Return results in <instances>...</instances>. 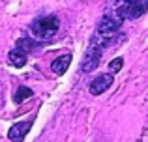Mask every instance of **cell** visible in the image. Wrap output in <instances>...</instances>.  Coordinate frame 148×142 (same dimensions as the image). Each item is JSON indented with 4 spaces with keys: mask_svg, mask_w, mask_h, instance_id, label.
<instances>
[{
    "mask_svg": "<svg viewBox=\"0 0 148 142\" xmlns=\"http://www.w3.org/2000/svg\"><path fill=\"white\" fill-rule=\"evenodd\" d=\"M109 10L114 11L122 21H135L148 11V0H114Z\"/></svg>",
    "mask_w": 148,
    "mask_h": 142,
    "instance_id": "6da1fadb",
    "label": "cell"
},
{
    "mask_svg": "<svg viewBox=\"0 0 148 142\" xmlns=\"http://www.w3.org/2000/svg\"><path fill=\"white\" fill-rule=\"evenodd\" d=\"M58 28H60V21H58L56 15H45V17H38L32 21V24H30V30H32V34L38 37V39H41V43H47L49 39H53L54 36H56Z\"/></svg>",
    "mask_w": 148,
    "mask_h": 142,
    "instance_id": "7a4b0ae2",
    "label": "cell"
},
{
    "mask_svg": "<svg viewBox=\"0 0 148 142\" xmlns=\"http://www.w3.org/2000/svg\"><path fill=\"white\" fill-rule=\"evenodd\" d=\"M103 51H105L103 47H99V45H96V43L90 41L86 52H84V58H83V62H81V71H83V73L94 71L96 67L99 66V62H101V54H103Z\"/></svg>",
    "mask_w": 148,
    "mask_h": 142,
    "instance_id": "3957f363",
    "label": "cell"
},
{
    "mask_svg": "<svg viewBox=\"0 0 148 142\" xmlns=\"http://www.w3.org/2000/svg\"><path fill=\"white\" fill-rule=\"evenodd\" d=\"M112 80H114V75H112V73H101V75H98L90 82L88 92H90L92 95H101L103 92H107L109 88L112 86Z\"/></svg>",
    "mask_w": 148,
    "mask_h": 142,
    "instance_id": "277c9868",
    "label": "cell"
},
{
    "mask_svg": "<svg viewBox=\"0 0 148 142\" xmlns=\"http://www.w3.org/2000/svg\"><path fill=\"white\" fill-rule=\"evenodd\" d=\"M30 127H32V120H30V122H17V124H13L10 127V131H8V139H10L11 142H23L25 137L28 135Z\"/></svg>",
    "mask_w": 148,
    "mask_h": 142,
    "instance_id": "5b68a950",
    "label": "cell"
},
{
    "mask_svg": "<svg viewBox=\"0 0 148 142\" xmlns=\"http://www.w3.org/2000/svg\"><path fill=\"white\" fill-rule=\"evenodd\" d=\"M26 60H28V52H25L19 47H15L13 51H10V54H8V62L13 67H17V69H21V67L26 66Z\"/></svg>",
    "mask_w": 148,
    "mask_h": 142,
    "instance_id": "8992f818",
    "label": "cell"
},
{
    "mask_svg": "<svg viewBox=\"0 0 148 142\" xmlns=\"http://www.w3.org/2000/svg\"><path fill=\"white\" fill-rule=\"evenodd\" d=\"M69 64H71V54H62V56H56V58L51 62V71L54 75H64L68 71Z\"/></svg>",
    "mask_w": 148,
    "mask_h": 142,
    "instance_id": "52a82bcc",
    "label": "cell"
},
{
    "mask_svg": "<svg viewBox=\"0 0 148 142\" xmlns=\"http://www.w3.org/2000/svg\"><path fill=\"white\" fill-rule=\"evenodd\" d=\"M32 94H34V92L30 90V88H26V86H19V88H17V92H15V95H13V101H15V103H23L26 97H32Z\"/></svg>",
    "mask_w": 148,
    "mask_h": 142,
    "instance_id": "ba28073f",
    "label": "cell"
},
{
    "mask_svg": "<svg viewBox=\"0 0 148 142\" xmlns=\"http://www.w3.org/2000/svg\"><path fill=\"white\" fill-rule=\"evenodd\" d=\"M36 41H32V39H28V37H21V39H17V45L15 47H19V49H23L25 52H30L32 49H36Z\"/></svg>",
    "mask_w": 148,
    "mask_h": 142,
    "instance_id": "9c48e42d",
    "label": "cell"
},
{
    "mask_svg": "<svg viewBox=\"0 0 148 142\" xmlns=\"http://www.w3.org/2000/svg\"><path fill=\"white\" fill-rule=\"evenodd\" d=\"M124 67V58L122 56H116V58H112L111 62H109V71L112 73V75H116L118 71H122Z\"/></svg>",
    "mask_w": 148,
    "mask_h": 142,
    "instance_id": "30bf717a",
    "label": "cell"
}]
</instances>
